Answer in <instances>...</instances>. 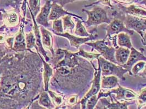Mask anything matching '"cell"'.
I'll return each instance as SVG.
<instances>
[{"instance_id": "3957f363", "label": "cell", "mask_w": 146, "mask_h": 109, "mask_svg": "<svg viewBox=\"0 0 146 109\" xmlns=\"http://www.w3.org/2000/svg\"><path fill=\"white\" fill-rule=\"evenodd\" d=\"M97 59L100 65L101 76L114 75L118 78L125 81L126 78L124 76L125 74L129 73V71L127 69L121 65L110 62L101 56Z\"/></svg>"}, {"instance_id": "4dcf8cb0", "label": "cell", "mask_w": 146, "mask_h": 109, "mask_svg": "<svg viewBox=\"0 0 146 109\" xmlns=\"http://www.w3.org/2000/svg\"><path fill=\"white\" fill-rule=\"evenodd\" d=\"M137 75H139V76L143 78H146V65H145L143 69L140 73H139Z\"/></svg>"}, {"instance_id": "f546056e", "label": "cell", "mask_w": 146, "mask_h": 109, "mask_svg": "<svg viewBox=\"0 0 146 109\" xmlns=\"http://www.w3.org/2000/svg\"><path fill=\"white\" fill-rule=\"evenodd\" d=\"M75 1H76V0H54V1L58 2L62 6H64L65 5L67 4V3L73 2Z\"/></svg>"}, {"instance_id": "83f0119b", "label": "cell", "mask_w": 146, "mask_h": 109, "mask_svg": "<svg viewBox=\"0 0 146 109\" xmlns=\"http://www.w3.org/2000/svg\"><path fill=\"white\" fill-rule=\"evenodd\" d=\"M115 2L118 4H121L123 5H131L132 4H135L139 3L141 0H114Z\"/></svg>"}, {"instance_id": "d6986e66", "label": "cell", "mask_w": 146, "mask_h": 109, "mask_svg": "<svg viewBox=\"0 0 146 109\" xmlns=\"http://www.w3.org/2000/svg\"><path fill=\"white\" fill-rule=\"evenodd\" d=\"M78 56H82L84 58H86L89 60V61H92L95 59H97L99 58V57L101 56L100 54H96V53H92V52H87L84 51L83 49H80L79 51L75 54Z\"/></svg>"}, {"instance_id": "6da1fadb", "label": "cell", "mask_w": 146, "mask_h": 109, "mask_svg": "<svg viewBox=\"0 0 146 109\" xmlns=\"http://www.w3.org/2000/svg\"><path fill=\"white\" fill-rule=\"evenodd\" d=\"M111 15L114 16L113 20L104 29L106 31L107 34L104 38H108L110 40L117 34L121 32H125L129 35H133L134 31L127 29L125 25L124 18L125 14L115 7L111 10Z\"/></svg>"}, {"instance_id": "e0dca14e", "label": "cell", "mask_w": 146, "mask_h": 109, "mask_svg": "<svg viewBox=\"0 0 146 109\" xmlns=\"http://www.w3.org/2000/svg\"><path fill=\"white\" fill-rule=\"evenodd\" d=\"M117 41L119 46L124 47L129 49L133 47L130 35L125 32H121L117 35Z\"/></svg>"}, {"instance_id": "9c48e42d", "label": "cell", "mask_w": 146, "mask_h": 109, "mask_svg": "<svg viewBox=\"0 0 146 109\" xmlns=\"http://www.w3.org/2000/svg\"><path fill=\"white\" fill-rule=\"evenodd\" d=\"M116 8L120 10L124 14L131 15L139 18H146V8L132 4L125 6L121 4H117Z\"/></svg>"}, {"instance_id": "8992f818", "label": "cell", "mask_w": 146, "mask_h": 109, "mask_svg": "<svg viewBox=\"0 0 146 109\" xmlns=\"http://www.w3.org/2000/svg\"><path fill=\"white\" fill-rule=\"evenodd\" d=\"M124 21L125 25L127 29L137 32L142 39V33L146 31V18L125 14Z\"/></svg>"}, {"instance_id": "d6a6232c", "label": "cell", "mask_w": 146, "mask_h": 109, "mask_svg": "<svg viewBox=\"0 0 146 109\" xmlns=\"http://www.w3.org/2000/svg\"><path fill=\"white\" fill-rule=\"evenodd\" d=\"M139 3L140 5H144L146 8V0H142L140 2H139Z\"/></svg>"}, {"instance_id": "d4e9b609", "label": "cell", "mask_w": 146, "mask_h": 109, "mask_svg": "<svg viewBox=\"0 0 146 109\" xmlns=\"http://www.w3.org/2000/svg\"><path fill=\"white\" fill-rule=\"evenodd\" d=\"M42 37H43V43L44 45L51 47V36L48 32H47L46 30L42 29Z\"/></svg>"}, {"instance_id": "ba28073f", "label": "cell", "mask_w": 146, "mask_h": 109, "mask_svg": "<svg viewBox=\"0 0 146 109\" xmlns=\"http://www.w3.org/2000/svg\"><path fill=\"white\" fill-rule=\"evenodd\" d=\"M107 93L110 96L112 94H115V99L119 101H131L135 100L137 95L133 91L130 89L121 87L120 85H118V87L116 89H114V88L110 89V91L107 92Z\"/></svg>"}, {"instance_id": "e575fe53", "label": "cell", "mask_w": 146, "mask_h": 109, "mask_svg": "<svg viewBox=\"0 0 146 109\" xmlns=\"http://www.w3.org/2000/svg\"><path fill=\"white\" fill-rule=\"evenodd\" d=\"M142 109H146V106H145V108H142Z\"/></svg>"}, {"instance_id": "ac0fdd59", "label": "cell", "mask_w": 146, "mask_h": 109, "mask_svg": "<svg viewBox=\"0 0 146 109\" xmlns=\"http://www.w3.org/2000/svg\"><path fill=\"white\" fill-rule=\"evenodd\" d=\"M137 108L139 109H142L143 107L146 105V88L141 89L139 94L137 95L136 98Z\"/></svg>"}, {"instance_id": "277c9868", "label": "cell", "mask_w": 146, "mask_h": 109, "mask_svg": "<svg viewBox=\"0 0 146 109\" xmlns=\"http://www.w3.org/2000/svg\"><path fill=\"white\" fill-rule=\"evenodd\" d=\"M85 44L92 48V51H93V50H96L103 58L117 64L115 58L116 49L114 46H108L106 38H104L103 40H98L96 42H86Z\"/></svg>"}, {"instance_id": "2e32d148", "label": "cell", "mask_w": 146, "mask_h": 109, "mask_svg": "<svg viewBox=\"0 0 146 109\" xmlns=\"http://www.w3.org/2000/svg\"><path fill=\"white\" fill-rule=\"evenodd\" d=\"M117 77L114 75H109L102 76L101 80V87L103 89H110L119 85Z\"/></svg>"}, {"instance_id": "484cf974", "label": "cell", "mask_w": 146, "mask_h": 109, "mask_svg": "<svg viewBox=\"0 0 146 109\" xmlns=\"http://www.w3.org/2000/svg\"><path fill=\"white\" fill-rule=\"evenodd\" d=\"M53 29L58 33H62L63 32V29L62 26V21L61 19L55 20L53 22Z\"/></svg>"}, {"instance_id": "f1b7e54d", "label": "cell", "mask_w": 146, "mask_h": 109, "mask_svg": "<svg viewBox=\"0 0 146 109\" xmlns=\"http://www.w3.org/2000/svg\"><path fill=\"white\" fill-rule=\"evenodd\" d=\"M45 72H44V78H45V82H46V86H47V82L48 81L49 78L51 74V69L48 66L45 65Z\"/></svg>"}, {"instance_id": "5bb4252c", "label": "cell", "mask_w": 146, "mask_h": 109, "mask_svg": "<svg viewBox=\"0 0 146 109\" xmlns=\"http://www.w3.org/2000/svg\"><path fill=\"white\" fill-rule=\"evenodd\" d=\"M51 8V1L47 0L43 7L42 8L40 13L37 17L36 21L41 25L45 26H48V16L50 12Z\"/></svg>"}, {"instance_id": "1f68e13d", "label": "cell", "mask_w": 146, "mask_h": 109, "mask_svg": "<svg viewBox=\"0 0 146 109\" xmlns=\"http://www.w3.org/2000/svg\"><path fill=\"white\" fill-rule=\"evenodd\" d=\"M142 36H143V38L142 39V42L143 44V45H146V31L143 32Z\"/></svg>"}, {"instance_id": "52a82bcc", "label": "cell", "mask_w": 146, "mask_h": 109, "mask_svg": "<svg viewBox=\"0 0 146 109\" xmlns=\"http://www.w3.org/2000/svg\"><path fill=\"white\" fill-rule=\"evenodd\" d=\"M111 102L107 99V97H102L99 99V103L96 105L95 109H128V106L133 104V102H120L115 99L113 101L111 95H110Z\"/></svg>"}, {"instance_id": "7a4b0ae2", "label": "cell", "mask_w": 146, "mask_h": 109, "mask_svg": "<svg viewBox=\"0 0 146 109\" xmlns=\"http://www.w3.org/2000/svg\"><path fill=\"white\" fill-rule=\"evenodd\" d=\"M92 7L93 8L88 10L82 9V12H85L88 15V20L84 22L87 27H95L97 28L98 26L102 23L109 24L111 19L108 15L107 10L105 8L102 7L99 5H95Z\"/></svg>"}, {"instance_id": "4fadbf2b", "label": "cell", "mask_w": 146, "mask_h": 109, "mask_svg": "<svg viewBox=\"0 0 146 109\" xmlns=\"http://www.w3.org/2000/svg\"><path fill=\"white\" fill-rule=\"evenodd\" d=\"M130 52V49L124 47L119 46L116 49L115 58L117 61V65L121 66L124 65L128 60Z\"/></svg>"}, {"instance_id": "603a6c76", "label": "cell", "mask_w": 146, "mask_h": 109, "mask_svg": "<svg viewBox=\"0 0 146 109\" xmlns=\"http://www.w3.org/2000/svg\"><path fill=\"white\" fill-rule=\"evenodd\" d=\"M29 3L31 10L34 12V14H36L40 10V0H29Z\"/></svg>"}, {"instance_id": "8fae6325", "label": "cell", "mask_w": 146, "mask_h": 109, "mask_svg": "<svg viewBox=\"0 0 146 109\" xmlns=\"http://www.w3.org/2000/svg\"><path fill=\"white\" fill-rule=\"evenodd\" d=\"M57 35H58L59 36H60L64 37L65 38H66L67 39H68L70 42V45L76 48H79L80 46V45L83 44H85L89 41L94 40L98 37V35L97 33H96L92 36L84 37V38L74 36L70 35L68 32H66L64 33H59Z\"/></svg>"}, {"instance_id": "5b68a950", "label": "cell", "mask_w": 146, "mask_h": 109, "mask_svg": "<svg viewBox=\"0 0 146 109\" xmlns=\"http://www.w3.org/2000/svg\"><path fill=\"white\" fill-rule=\"evenodd\" d=\"M94 78L91 81V87L89 91L85 95L80 101L81 109H86V104L88 99L92 96L98 93L101 89V70L100 65L98 62V69L94 67Z\"/></svg>"}, {"instance_id": "7402d4cb", "label": "cell", "mask_w": 146, "mask_h": 109, "mask_svg": "<svg viewBox=\"0 0 146 109\" xmlns=\"http://www.w3.org/2000/svg\"><path fill=\"white\" fill-rule=\"evenodd\" d=\"M98 94L94 95L92 97H91L86 102V108L88 109H95V107H96V105H97V102H98V98H97V95Z\"/></svg>"}, {"instance_id": "44dd1931", "label": "cell", "mask_w": 146, "mask_h": 109, "mask_svg": "<svg viewBox=\"0 0 146 109\" xmlns=\"http://www.w3.org/2000/svg\"><path fill=\"white\" fill-rule=\"evenodd\" d=\"M63 20L64 29H70L71 31H72L74 29L75 24L72 20L71 15H66L63 18Z\"/></svg>"}, {"instance_id": "7c38bea8", "label": "cell", "mask_w": 146, "mask_h": 109, "mask_svg": "<svg viewBox=\"0 0 146 109\" xmlns=\"http://www.w3.org/2000/svg\"><path fill=\"white\" fill-rule=\"evenodd\" d=\"M66 15L73 16L76 17L82 20V17H81L78 15L74 14L73 13L68 12L67 11L64 10V9L63 8V6H59L58 4L56 3L55 2H54V3H53L51 5V13L50 14V16L48 17V19L50 20H57L59 18H60L62 16H66Z\"/></svg>"}, {"instance_id": "9a60e30c", "label": "cell", "mask_w": 146, "mask_h": 109, "mask_svg": "<svg viewBox=\"0 0 146 109\" xmlns=\"http://www.w3.org/2000/svg\"><path fill=\"white\" fill-rule=\"evenodd\" d=\"M76 29L75 31V34L78 36L81 37H88L94 36L96 33L97 32V28H94L92 29L90 33L88 32L84 25L82 24V22H84L81 19H76Z\"/></svg>"}, {"instance_id": "4316f807", "label": "cell", "mask_w": 146, "mask_h": 109, "mask_svg": "<svg viewBox=\"0 0 146 109\" xmlns=\"http://www.w3.org/2000/svg\"><path fill=\"white\" fill-rule=\"evenodd\" d=\"M40 103L45 106H50L51 105V102L47 95L44 93L41 95L40 98Z\"/></svg>"}, {"instance_id": "cb8c5ba5", "label": "cell", "mask_w": 146, "mask_h": 109, "mask_svg": "<svg viewBox=\"0 0 146 109\" xmlns=\"http://www.w3.org/2000/svg\"><path fill=\"white\" fill-rule=\"evenodd\" d=\"M111 0H98L97 1H96V2H94V3H92L90 4V5L85 6V7H92L93 5H100V4H101V5H103L108 6L111 10H113V9H114V6H113V5L111 4Z\"/></svg>"}, {"instance_id": "ffe728a7", "label": "cell", "mask_w": 146, "mask_h": 109, "mask_svg": "<svg viewBox=\"0 0 146 109\" xmlns=\"http://www.w3.org/2000/svg\"><path fill=\"white\" fill-rule=\"evenodd\" d=\"M146 62V61H140L133 65L131 68L132 75H137L143 69Z\"/></svg>"}, {"instance_id": "30bf717a", "label": "cell", "mask_w": 146, "mask_h": 109, "mask_svg": "<svg viewBox=\"0 0 146 109\" xmlns=\"http://www.w3.org/2000/svg\"><path fill=\"white\" fill-rule=\"evenodd\" d=\"M130 54L127 62L124 65H122V67L129 71L130 75H132L131 68L133 65L140 61H144L146 62V56L144 55L142 51H139L133 47L130 49Z\"/></svg>"}, {"instance_id": "836d02e7", "label": "cell", "mask_w": 146, "mask_h": 109, "mask_svg": "<svg viewBox=\"0 0 146 109\" xmlns=\"http://www.w3.org/2000/svg\"><path fill=\"white\" fill-rule=\"evenodd\" d=\"M142 85L143 86H146V84H142Z\"/></svg>"}]
</instances>
